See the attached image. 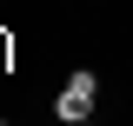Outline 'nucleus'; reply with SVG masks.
I'll return each mask as SVG.
<instances>
[{"instance_id": "1", "label": "nucleus", "mask_w": 133, "mask_h": 126, "mask_svg": "<svg viewBox=\"0 0 133 126\" xmlns=\"http://www.w3.org/2000/svg\"><path fill=\"white\" fill-rule=\"evenodd\" d=\"M93 100H100V73H66V86L53 93V120L60 126H73V120H93Z\"/></svg>"}, {"instance_id": "2", "label": "nucleus", "mask_w": 133, "mask_h": 126, "mask_svg": "<svg viewBox=\"0 0 133 126\" xmlns=\"http://www.w3.org/2000/svg\"><path fill=\"white\" fill-rule=\"evenodd\" d=\"M7 53H14V40H7V33H0V66H7Z\"/></svg>"}, {"instance_id": "3", "label": "nucleus", "mask_w": 133, "mask_h": 126, "mask_svg": "<svg viewBox=\"0 0 133 126\" xmlns=\"http://www.w3.org/2000/svg\"><path fill=\"white\" fill-rule=\"evenodd\" d=\"M73 126H93V120H73Z\"/></svg>"}, {"instance_id": "4", "label": "nucleus", "mask_w": 133, "mask_h": 126, "mask_svg": "<svg viewBox=\"0 0 133 126\" xmlns=\"http://www.w3.org/2000/svg\"><path fill=\"white\" fill-rule=\"evenodd\" d=\"M0 126H7V120H0Z\"/></svg>"}]
</instances>
